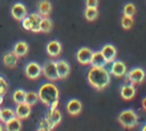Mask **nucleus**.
<instances>
[{
    "mask_svg": "<svg viewBox=\"0 0 146 131\" xmlns=\"http://www.w3.org/2000/svg\"><path fill=\"white\" fill-rule=\"evenodd\" d=\"M18 58H19V57H18L16 54H14L13 51H9V52H7V54L3 55L2 62H3V64H5L7 67L13 68V67H15V66L17 65Z\"/></svg>",
    "mask_w": 146,
    "mask_h": 131,
    "instance_id": "a211bd4d",
    "label": "nucleus"
},
{
    "mask_svg": "<svg viewBox=\"0 0 146 131\" xmlns=\"http://www.w3.org/2000/svg\"><path fill=\"white\" fill-rule=\"evenodd\" d=\"M56 125L52 123V122H50L48 118H46V117H43L42 120H40V122H39V124H38V130H51V129H54Z\"/></svg>",
    "mask_w": 146,
    "mask_h": 131,
    "instance_id": "bb28decb",
    "label": "nucleus"
},
{
    "mask_svg": "<svg viewBox=\"0 0 146 131\" xmlns=\"http://www.w3.org/2000/svg\"><path fill=\"white\" fill-rule=\"evenodd\" d=\"M31 107L29 104H26L25 101L24 103H21V104H17L16 108H15V115L16 117L21 118V120H25L30 116L31 114Z\"/></svg>",
    "mask_w": 146,
    "mask_h": 131,
    "instance_id": "9b49d317",
    "label": "nucleus"
},
{
    "mask_svg": "<svg viewBox=\"0 0 146 131\" xmlns=\"http://www.w3.org/2000/svg\"><path fill=\"white\" fill-rule=\"evenodd\" d=\"M107 64L105 57L103 56V54L100 51H94L92 56H91V60H90V65L95 66V67H105V65Z\"/></svg>",
    "mask_w": 146,
    "mask_h": 131,
    "instance_id": "2eb2a0df",
    "label": "nucleus"
},
{
    "mask_svg": "<svg viewBox=\"0 0 146 131\" xmlns=\"http://www.w3.org/2000/svg\"><path fill=\"white\" fill-rule=\"evenodd\" d=\"M3 103V95H0V105Z\"/></svg>",
    "mask_w": 146,
    "mask_h": 131,
    "instance_id": "f704fd0d",
    "label": "nucleus"
},
{
    "mask_svg": "<svg viewBox=\"0 0 146 131\" xmlns=\"http://www.w3.org/2000/svg\"><path fill=\"white\" fill-rule=\"evenodd\" d=\"M66 109L70 115H78L82 110V104L79 99H75V98L70 99L66 105Z\"/></svg>",
    "mask_w": 146,
    "mask_h": 131,
    "instance_id": "ddd939ff",
    "label": "nucleus"
},
{
    "mask_svg": "<svg viewBox=\"0 0 146 131\" xmlns=\"http://www.w3.org/2000/svg\"><path fill=\"white\" fill-rule=\"evenodd\" d=\"M100 52L103 54V56L105 57L106 62L107 63H112L113 60H115V57H116V48L111 44V43H107V44H104L100 49Z\"/></svg>",
    "mask_w": 146,
    "mask_h": 131,
    "instance_id": "9d476101",
    "label": "nucleus"
},
{
    "mask_svg": "<svg viewBox=\"0 0 146 131\" xmlns=\"http://www.w3.org/2000/svg\"><path fill=\"white\" fill-rule=\"evenodd\" d=\"M120 95L122 97V99L124 100H130L135 97L136 95V89L133 87V84H124L120 88Z\"/></svg>",
    "mask_w": 146,
    "mask_h": 131,
    "instance_id": "4468645a",
    "label": "nucleus"
},
{
    "mask_svg": "<svg viewBox=\"0 0 146 131\" xmlns=\"http://www.w3.org/2000/svg\"><path fill=\"white\" fill-rule=\"evenodd\" d=\"M38 101H39L38 92H34V91H27L26 92V95H25V103L26 104H29L30 106H33Z\"/></svg>",
    "mask_w": 146,
    "mask_h": 131,
    "instance_id": "a878e982",
    "label": "nucleus"
},
{
    "mask_svg": "<svg viewBox=\"0 0 146 131\" xmlns=\"http://www.w3.org/2000/svg\"><path fill=\"white\" fill-rule=\"evenodd\" d=\"M22 26H23V28H25L27 31H31V23H30V19L27 17V15L22 19Z\"/></svg>",
    "mask_w": 146,
    "mask_h": 131,
    "instance_id": "7c9ffc66",
    "label": "nucleus"
},
{
    "mask_svg": "<svg viewBox=\"0 0 146 131\" xmlns=\"http://www.w3.org/2000/svg\"><path fill=\"white\" fill-rule=\"evenodd\" d=\"M141 130H143V131H146V124H144V125L141 126Z\"/></svg>",
    "mask_w": 146,
    "mask_h": 131,
    "instance_id": "c9c22d12",
    "label": "nucleus"
},
{
    "mask_svg": "<svg viewBox=\"0 0 146 131\" xmlns=\"http://www.w3.org/2000/svg\"><path fill=\"white\" fill-rule=\"evenodd\" d=\"M5 129L7 131H19L22 129V120L18 117H13L8 122L5 123Z\"/></svg>",
    "mask_w": 146,
    "mask_h": 131,
    "instance_id": "412c9836",
    "label": "nucleus"
},
{
    "mask_svg": "<svg viewBox=\"0 0 146 131\" xmlns=\"http://www.w3.org/2000/svg\"><path fill=\"white\" fill-rule=\"evenodd\" d=\"M30 23H31V31L32 32H40V23L42 21V16L39 13H32L27 15Z\"/></svg>",
    "mask_w": 146,
    "mask_h": 131,
    "instance_id": "dca6fc26",
    "label": "nucleus"
},
{
    "mask_svg": "<svg viewBox=\"0 0 146 131\" xmlns=\"http://www.w3.org/2000/svg\"><path fill=\"white\" fill-rule=\"evenodd\" d=\"M84 17L87 21L92 22L98 17V9L97 8H91V7H86L84 10Z\"/></svg>",
    "mask_w": 146,
    "mask_h": 131,
    "instance_id": "b1692460",
    "label": "nucleus"
},
{
    "mask_svg": "<svg viewBox=\"0 0 146 131\" xmlns=\"http://www.w3.org/2000/svg\"><path fill=\"white\" fill-rule=\"evenodd\" d=\"M52 27V23L48 17H42V21L40 23V31L41 32H49Z\"/></svg>",
    "mask_w": 146,
    "mask_h": 131,
    "instance_id": "cd10ccee",
    "label": "nucleus"
},
{
    "mask_svg": "<svg viewBox=\"0 0 146 131\" xmlns=\"http://www.w3.org/2000/svg\"><path fill=\"white\" fill-rule=\"evenodd\" d=\"M89 84L95 88L96 90H103L105 89L110 82H111V75L110 72L105 67H95L91 66V68L88 72L87 75Z\"/></svg>",
    "mask_w": 146,
    "mask_h": 131,
    "instance_id": "f257e3e1",
    "label": "nucleus"
},
{
    "mask_svg": "<svg viewBox=\"0 0 146 131\" xmlns=\"http://www.w3.org/2000/svg\"><path fill=\"white\" fill-rule=\"evenodd\" d=\"M10 13H11V16H13L16 21H22V19L27 15L26 7H25L23 3H21V2L15 3V5L11 7Z\"/></svg>",
    "mask_w": 146,
    "mask_h": 131,
    "instance_id": "1a4fd4ad",
    "label": "nucleus"
},
{
    "mask_svg": "<svg viewBox=\"0 0 146 131\" xmlns=\"http://www.w3.org/2000/svg\"><path fill=\"white\" fill-rule=\"evenodd\" d=\"M119 123L125 129H132L138 124V115L133 109H124L117 116Z\"/></svg>",
    "mask_w": 146,
    "mask_h": 131,
    "instance_id": "7ed1b4c3",
    "label": "nucleus"
},
{
    "mask_svg": "<svg viewBox=\"0 0 146 131\" xmlns=\"http://www.w3.org/2000/svg\"><path fill=\"white\" fill-rule=\"evenodd\" d=\"M127 73V66L122 60H113L112 62V66H111V74L116 76V77H121L124 76Z\"/></svg>",
    "mask_w": 146,
    "mask_h": 131,
    "instance_id": "6e6552de",
    "label": "nucleus"
},
{
    "mask_svg": "<svg viewBox=\"0 0 146 131\" xmlns=\"http://www.w3.org/2000/svg\"><path fill=\"white\" fill-rule=\"evenodd\" d=\"M0 113H1V108H0Z\"/></svg>",
    "mask_w": 146,
    "mask_h": 131,
    "instance_id": "58836bf2",
    "label": "nucleus"
},
{
    "mask_svg": "<svg viewBox=\"0 0 146 131\" xmlns=\"http://www.w3.org/2000/svg\"><path fill=\"white\" fill-rule=\"evenodd\" d=\"M13 52L16 54L18 57H24L29 52V44L25 41H18L14 44Z\"/></svg>",
    "mask_w": 146,
    "mask_h": 131,
    "instance_id": "6ab92c4d",
    "label": "nucleus"
},
{
    "mask_svg": "<svg viewBox=\"0 0 146 131\" xmlns=\"http://www.w3.org/2000/svg\"><path fill=\"white\" fill-rule=\"evenodd\" d=\"M145 79V71L141 67H135L132 69H130L127 74V80L130 81V83L132 84H137V83H141Z\"/></svg>",
    "mask_w": 146,
    "mask_h": 131,
    "instance_id": "423d86ee",
    "label": "nucleus"
},
{
    "mask_svg": "<svg viewBox=\"0 0 146 131\" xmlns=\"http://www.w3.org/2000/svg\"><path fill=\"white\" fill-rule=\"evenodd\" d=\"M0 95H5V92H3V91H2L1 89H0Z\"/></svg>",
    "mask_w": 146,
    "mask_h": 131,
    "instance_id": "4c0bfd02",
    "label": "nucleus"
},
{
    "mask_svg": "<svg viewBox=\"0 0 146 131\" xmlns=\"http://www.w3.org/2000/svg\"><path fill=\"white\" fill-rule=\"evenodd\" d=\"M46 50H47V54L51 57H56L60 54L62 51V44L58 42V41H50L47 43V47H46Z\"/></svg>",
    "mask_w": 146,
    "mask_h": 131,
    "instance_id": "f3484780",
    "label": "nucleus"
},
{
    "mask_svg": "<svg viewBox=\"0 0 146 131\" xmlns=\"http://www.w3.org/2000/svg\"><path fill=\"white\" fill-rule=\"evenodd\" d=\"M2 130H3V126H2V124L0 123V131H2Z\"/></svg>",
    "mask_w": 146,
    "mask_h": 131,
    "instance_id": "e433bc0d",
    "label": "nucleus"
},
{
    "mask_svg": "<svg viewBox=\"0 0 146 131\" xmlns=\"http://www.w3.org/2000/svg\"><path fill=\"white\" fill-rule=\"evenodd\" d=\"M86 7L97 8L98 7V0H86Z\"/></svg>",
    "mask_w": 146,
    "mask_h": 131,
    "instance_id": "473e14b6",
    "label": "nucleus"
},
{
    "mask_svg": "<svg viewBox=\"0 0 146 131\" xmlns=\"http://www.w3.org/2000/svg\"><path fill=\"white\" fill-rule=\"evenodd\" d=\"M92 52L94 51L91 49H89L87 47H82L76 52V60L82 65H88V64H90Z\"/></svg>",
    "mask_w": 146,
    "mask_h": 131,
    "instance_id": "0eeeda50",
    "label": "nucleus"
},
{
    "mask_svg": "<svg viewBox=\"0 0 146 131\" xmlns=\"http://www.w3.org/2000/svg\"><path fill=\"white\" fill-rule=\"evenodd\" d=\"M0 89L6 93L7 92V90H8V82L2 77V76H0Z\"/></svg>",
    "mask_w": 146,
    "mask_h": 131,
    "instance_id": "2f4dec72",
    "label": "nucleus"
},
{
    "mask_svg": "<svg viewBox=\"0 0 146 131\" xmlns=\"http://www.w3.org/2000/svg\"><path fill=\"white\" fill-rule=\"evenodd\" d=\"M135 14H136V6L133 3H125L123 7V15L133 17Z\"/></svg>",
    "mask_w": 146,
    "mask_h": 131,
    "instance_id": "c756f323",
    "label": "nucleus"
},
{
    "mask_svg": "<svg viewBox=\"0 0 146 131\" xmlns=\"http://www.w3.org/2000/svg\"><path fill=\"white\" fill-rule=\"evenodd\" d=\"M121 25L124 30H129L132 27L133 25V18L131 16H127V15H123L122 18H121Z\"/></svg>",
    "mask_w": 146,
    "mask_h": 131,
    "instance_id": "c85d7f7f",
    "label": "nucleus"
},
{
    "mask_svg": "<svg viewBox=\"0 0 146 131\" xmlns=\"http://www.w3.org/2000/svg\"><path fill=\"white\" fill-rule=\"evenodd\" d=\"M44 117L48 118L50 122H52L55 125H57V124H59L60 121H62V113H60L59 109L54 108V109H50V110L46 114Z\"/></svg>",
    "mask_w": 146,
    "mask_h": 131,
    "instance_id": "4be33fe9",
    "label": "nucleus"
},
{
    "mask_svg": "<svg viewBox=\"0 0 146 131\" xmlns=\"http://www.w3.org/2000/svg\"><path fill=\"white\" fill-rule=\"evenodd\" d=\"M24 72H25V75L31 79V80H35L38 79L41 73H42V66L36 63V62H30L25 65V68H24Z\"/></svg>",
    "mask_w": 146,
    "mask_h": 131,
    "instance_id": "39448f33",
    "label": "nucleus"
},
{
    "mask_svg": "<svg viewBox=\"0 0 146 131\" xmlns=\"http://www.w3.org/2000/svg\"><path fill=\"white\" fill-rule=\"evenodd\" d=\"M25 95H26V91L23 90V89H16L13 93V100L16 103V104H21V103H24L25 101Z\"/></svg>",
    "mask_w": 146,
    "mask_h": 131,
    "instance_id": "393cba45",
    "label": "nucleus"
},
{
    "mask_svg": "<svg viewBox=\"0 0 146 131\" xmlns=\"http://www.w3.org/2000/svg\"><path fill=\"white\" fill-rule=\"evenodd\" d=\"M38 96H39V100H41L42 104L50 107L52 103L59 100V90L54 83L47 82L40 87L38 91Z\"/></svg>",
    "mask_w": 146,
    "mask_h": 131,
    "instance_id": "f03ea898",
    "label": "nucleus"
},
{
    "mask_svg": "<svg viewBox=\"0 0 146 131\" xmlns=\"http://www.w3.org/2000/svg\"><path fill=\"white\" fill-rule=\"evenodd\" d=\"M51 9H52L51 3H50V1H48V0H41V1L39 2V5H38V13H39L42 17H47V16L51 13Z\"/></svg>",
    "mask_w": 146,
    "mask_h": 131,
    "instance_id": "aec40b11",
    "label": "nucleus"
},
{
    "mask_svg": "<svg viewBox=\"0 0 146 131\" xmlns=\"http://www.w3.org/2000/svg\"><path fill=\"white\" fill-rule=\"evenodd\" d=\"M42 74L43 76L49 81H56L58 80V73L56 68V63L54 60H48L42 66Z\"/></svg>",
    "mask_w": 146,
    "mask_h": 131,
    "instance_id": "20e7f679",
    "label": "nucleus"
},
{
    "mask_svg": "<svg viewBox=\"0 0 146 131\" xmlns=\"http://www.w3.org/2000/svg\"><path fill=\"white\" fill-rule=\"evenodd\" d=\"M56 68H57V73H58V79H65L66 76H68L70 74V64L64 60V59H59L56 60Z\"/></svg>",
    "mask_w": 146,
    "mask_h": 131,
    "instance_id": "f8f14e48",
    "label": "nucleus"
},
{
    "mask_svg": "<svg viewBox=\"0 0 146 131\" xmlns=\"http://www.w3.org/2000/svg\"><path fill=\"white\" fill-rule=\"evenodd\" d=\"M141 107H143V109L146 110V97L143 98V100H141Z\"/></svg>",
    "mask_w": 146,
    "mask_h": 131,
    "instance_id": "72a5a7b5",
    "label": "nucleus"
},
{
    "mask_svg": "<svg viewBox=\"0 0 146 131\" xmlns=\"http://www.w3.org/2000/svg\"><path fill=\"white\" fill-rule=\"evenodd\" d=\"M15 110L9 108V107H6V108H2L1 109V113H0V121L6 123L8 122L9 120H11L13 117H15Z\"/></svg>",
    "mask_w": 146,
    "mask_h": 131,
    "instance_id": "5701e85b",
    "label": "nucleus"
}]
</instances>
